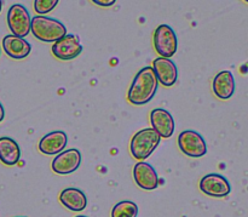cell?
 Segmentation results:
<instances>
[{"label":"cell","mask_w":248,"mask_h":217,"mask_svg":"<svg viewBox=\"0 0 248 217\" xmlns=\"http://www.w3.org/2000/svg\"><path fill=\"white\" fill-rule=\"evenodd\" d=\"M77 217H86V216H77Z\"/></svg>","instance_id":"cell-23"},{"label":"cell","mask_w":248,"mask_h":217,"mask_svg":"<svg viewBox=\"0 0 248 217\" xmlns=\"http://www.w3.org/2000/svg\"><path fill=\"white\" fill-rule=\"evenodd\" d=\"M152 129L159 134L161 138H169L174 133V119L169 111L164 108H156L150 113Z\"/></svg>","instance_id":"cell-12"},{"label":"cell","mask_w":248,"mask_h":217,"mask_svg":"<svg viewBox=\"0 0 248 217\" xmlns=\"http://www.w3.org/2000/svg\"><path fill=\"white\" fill-rule=\"evenodd\" d=\"M137 204L130 200L120 201L111 210V217H137Z\"/></svg>","instance_id":"cell-18"},{"label":"cell","mask_w":248,"mask_h":217,"mask_svg":"<svg viewBox=\"0 0 248 217\" xmlns=\"http://www.w3.org/2000/svg\"><path fill=\"white\" fill-rule=\"evenodd\" d=\"M31 32L36 39L45 43H53L67 35V28L61 21L46 16L31 17Z\"/></svg>","instance_id":"cell-2"},{"label":"cell","mask_w":248,"mask_h":217,"mask_svg":"<svg viewBox=\"0 0 248 217\" xmlns=\"http://www.w3.org/2000/svg\"><path fill=\"white\" fill-rule=\"evenodd\" d=\"M133 179L138 187L145 191H153L159 186V176L154 167L144 162H140L133 167Z\"/></svg>","instance_id":"cell-11"},{"label":"cell","mask_w":248,"mask_h":217,"mask_svg":"<svg viewBox=\"0 0 248 217\" xmlns=\"http://www.w3.org/2000/svg\"><path fill=\"white\" fill-rule=\"evenodd\" d=\"M67 142L68 137L64 131H52L41 138L39 142V150L47 155L60 154L65 148Z\"/></svg>","instance_id":"cell-13"},{"label":"cell","mask_w":248,"mask_h":217,"mask_svg":"<svg viewBox=\"0 0 248 217\" xmlns=\"http://www.w3.org/2000/svg\"><path fill=\"white\" fill-rule=\"evenodd\" d=\"M159 87L155 73L150 66L144 67L136 74L127 92V100L136 106L147 104L155 96Z\"/></svg>","instance_id":"cell-1"},{"label":"cell","mask_w":248,"mask_h":217,"mask_svg":"<svg viewBox=\"0 0 248 217\" xmlns=\"http://www.w3.org/2000/svg\"><path fill=\"white\" fill-rule=\"evenodd\" d=\"M81 163L80 150L72 148L60 153L52 160V170L58 175H69L78 170Z\"/></svg>","instance_id":"cell-9"},{"label":"cell","mask_w":248,"mask_h":217,"mask_svg":"<svg viewBox=\"0 0 248 217\" xmlns=\"http://www.w3.org/2000/svg\"><path fill=\"white\" fill-rule=\"evenodd\" d=\"M199 187L206 196L213 197V198H223L232 192L229 181L219 174H208L203 176Z\"/></svg>","instance_id":"cell-8"},{"label":"cell","mask_w":248,"mask_h":217,"mask_svg":"<svg viewBox=\"0 0 248 217\" xmlns=\"http://www.w3.org/2000/svg\"><path fill=\"white\" fill-rule=\"evenodd\" d=\"M2 49L9 57L14 60H23L31 53V46L26 39L10 34L2 39Z\"/></svg>","instance_id":"cell-14"},{"label":"cell","mask_w":248,"mask_h":217,"mask_svg":"<svg viewBox=\"0 0 248 217\" xmlns=\"http://www.w3.org/2000/svg\"><path fill=\"white\" fill-rule=\"evenodd\" d=\"M213 92L219 100H229L235 92V79L230 70L219 72L213 79Z\"/></svg>","instance_id":"cell-15"},{"label":"cell","mask_w":248,"mask_h":217,"mask_svg":"<svg viewBox=\"0 0 248 217\" xmlns=\"http://www.w3.org/2000/svg\"><path fill=\"white\" fill-rule=\"evenodd\" d=\"M93 2L96 5H99V6L104 7V6H111V5L115 4V0H104V1H102V0H93Z\"/></svg>","instance_id":"cell-20"},{"label":"cell","mask_w":248,"mask_h":217,"mask_svg":"<svg viewBox=\"0 0 248 217\" xmlns=\"http://www.w3.org/2000/svg\"><path fill=\"white\" fill-rule=\"evenodd\" d=\"M82 52L80 38L75 34H67L52 45V53L62 61L74 60Z\"/></svg>","instance_id":"cell-7"},{"label":"cell","mask_w":248,"mask_h":217,"mask_svg":"<svg viewBox=\"0 0 248 217\" xmlns=\"http://www.w3.org/2000/svg\"><path fill=\"white\" fill-rule=\"evenodd\" d=\"M0 53H1V51H0Z\"/></svg>","instance_id":"cell-25"},{"label":"cell","mask_w":248,"mask_h":217,"mask_svg":"<svg viewBox=\"0 0 248 217\" xmlns=\"http://www.w3.org/2000/svg\"><path fill=\"white\" fill-rule=\"evenodd\" d=\"M161 142L159 134L152 128L143 129L135 134L130 143V150L132 157L138 162H143L152 155Z\"/></svg>","instance_id":"cell-3"},{"label":"cell","mask_w":248,"mask_h":217,"mask_svg":"<svg viewBox=\"0 0 248 217\" xmlns=\"http://www.w3.org/2000/svg\"><path fill=\"white\" fill-rule=\"evenodd\" d=\"M7 24L12 35L24 39L31 28V17L28 10L21 4L12 5L7 12Z\"/></svg>","instance_id":"cell-5"},{"label":"cell","mask_w":248,"mask_h":217,"mask_svg":"<svg viewBox=\"0 0 248 217\" xmlns=\"http://www.w3.org/2000/svg\"><path fill=\"white\" fill-rule=\"evenodd\" d=\"M153 70L155 73L157 83L162 84L166 87H171L174 85L178 79V69L174 62L170 58L157 57L153 62Z\"/></svg>","instance_id":"cell-10"},{"label":"cell","mask_w":248,"mask_h":217,"mask_svg":"<svg viewBox=\"0 0 248 217\" xmlns=\"http://www.w3.org/2000/svg\"><path fill=\"white\" fill-rule=\"evenodd\" d=\"M60 201L70 211H82L87 205L86 196L78 188H65L61 192Z\"/></svg>","instance_id":"cell-17"},{"label":"cell","mask_w":248,"mask_h":217,"mask_svg":"<svg viewBox=\"0 0 248 217\" xmlns=\"http://www.w3.org/2000/svg\"><path fill=\"white\" fill-rule=\"evenodd\" d=\"M4 118H5V109L4 107H2V104L0 103V123L4 120Z\"/></svg>","instance_id":"cell-21"},{"label":"cell","mask_w":248,"mask_h":217,"mask_svg":"<svg viewBox=\"0 0 248 217\" xmlns=\"http://www.w3.org/2000/svg\"><path fill=\"white\" fill-rule=\"evenodd\" d=\"M178 146L184 154L191 158H201L207 153V146L203 137L193 130H186L179 134Z\"/></svg>","instance_id":"cell-6"},{"label":"cell","mask_w":248,"mask_h":217,"mask_svg":"<svg viewBox=\"0 0 248 217\" xmlns=\"http://www.w3.org/2000/svg\"><path fill=\"white\" fill-rule=\"evenodd\" d=\"M1 9H2V1L0 0V12H1Z\"/></svg>","instance_id":"cell-22"},{"label":"cell","mask_w":248,"mask_h":217,"mask_svg":"<svg viewBox=\"0 0 248 217\" xmlns=\"http://www.w3.org/2000/svg\"><path fill=\"white\" fill-rule=\"evenodd\" d=\"M21 159V148L11 137H0V162L7 167H14Z\"/></svg>","instance_id":"cell-16"},{"label":"cell","mask_w":248,"mask_h":217,"mask_svg":"<svg viewBox=\"0 0 248 217\" xmlns=\"http://www.w3.org/2000/svg\"><path fill=\"white\" fill-rule=\"evenodd\" d=\"M154 48L160 57L170 58L177 52L178 39L169 24H160L154 33Z\"/></svg>","instance_id":"cell-4"},{"label":"cell","mask_w":248,"mask_h":217,"mask_svg":"<svg viewBox=\"0 0 248 217\" xmlns=\"http://www.w3.org/2000/svg\"><path fill=\"white\" fill-rule=\"evenodd\" d=\"M18 217H26V216H18Z\"/></svg>","instance_id":"cell-24"},{"label":"cell","mask_w":248,"mask_h":217,"mask_svg":"<svg viewBox=\"0 0 248 217\" xmlns=\"http://www.w3.org/2000/svg\"><path fill=\"white\" fill-rule=\"evenodd\" d=\"M58 4V0H35L34 1V10L39 16L48 14L52 11Z\"/></svg>","instance_id":"cell-19"}]
</instances>
